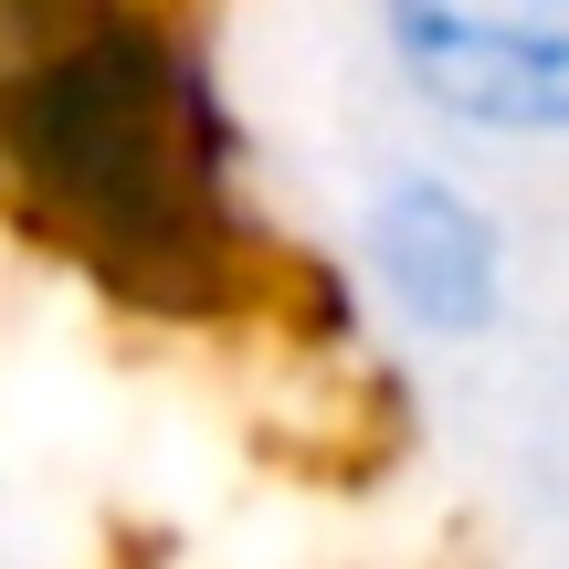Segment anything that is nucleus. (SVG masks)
Masks as SVG:
<instances>
[{
  "label": "nucleus",
  "instance_id": "4",
  "mask_svg": "<svg viewBox=\"0 0 569 569\" xmlns=\"http://www.w3.org/2000/svg\"><path fill=\"white\" fill-rule=\"evenodd\" d=\"M63 11H74V0H0V74H11V63H21V53H32V42H42V32H53V21H63Z\"/></svg>",
  "mask_w": 569,
  "mask_h": 569
},
{
  "label": "nucleus",
  "instance_id": "3",
  "mask_svg": "<svg viewBox=\"0 0 569 569\" xmlns=\"http://www.w3.org/2000/svg\"><path fill=\"white\" fill-rule=\"evenodd\" d=\"M390 106L453 159H569V0H359Z\"/></svg>",
  "mask_w": 569,
  "mask_h": 569
},
{
  "label": "nucleus",
  "instance_id": "2",
  "mask_svg": "<svg viewBox=\"0 0 569 569\" xmlns=\"http://www.w3.org/2000/svg\"><path fill=\"white\" fill-rule=\"evenodd\" d=\"M327 284L369 359L465 369L528 306V232H517L507 190L486 180V159H453L422 138L401 159H369L338 190Z\"/></svg>",
  "mask_w": 569,
  "mask_h": 569
},
{
  "label": "nucleus",
  "instance_id": "1",
  "mask_svg": "<svg viewBox=\"0 0 569 569\" xmlns=\"http://www.w3.org/2000/svg\"><path fill=\"white\" fill-rule=\"evenodd\" d=\"M0 222L148 317L264 284V180L222 42L180 0H74L0 74Z\"/></svg>",
  "mask_w": 569,
  "mask_h": 569
}]
</instances>
